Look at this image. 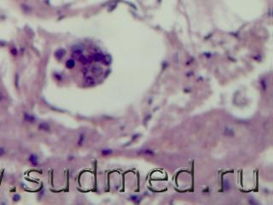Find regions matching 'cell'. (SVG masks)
Wrapping results in <instances>:
<instances>
[{
  "label": "cell",
  "mask_w": 273,
  "mask_h": 205,
  "mask_svg": "<svg viewBox=\"0 0 273 205\" xmlns=\"http://www.w3.org/2000/svg\"><path fill=\"white\" fill-rule=\"evenodd\" d=\"M28 161L33 167H38L39 162H38V157L36 154H31L28 157Z\"/></svg>",
  "instance_id": "cell-1"
},
{
  "label": "cell",
  "mask_w": 273,
  "mask_h": 205,
  "mask_svg": "<svg viewBox=\"0 0 273 205\" xmlns=\"http://www.w3.org/2000/svg\"><path fill=\"white\" fill-rule=\"evenodd\" d=\"M23 118H24V121H25V122H29V123H34L37 121V118L34 116V115H31V114H29V113H27V112L24 113Z\"/></svg>",
  "instance_id": "cell-2"
},
{
  "label": "cell",
  "mask_w": 273,
  "mask_h": 205,
  "mask_svg": "<svg viewBox=\"0 0 273 205\" xmlns=\"http://www.w3.org/2000/svg\"><path fill=\"white\" fill-rule=\"evenodd\" d=\"M38 129L40 131H44V132H50L51 131V126L45 122H41L38 125Z\"/></svg>",
  "instance_id": "cell-3"
},
{
  "label": "cell",
  "mask_w": 273,
  "mask_h": 205,
  "mask_svg": "<svg viewBox=\"0 0 273 205\" xmlns=\"http://www.w3.org/2000/svg\"><path fill=\"white\" fill-rule=\"evenodd\" d=\"M103 54L102 53H95L93 56H92V60L95 62H102L103 59Z\"/></svg>",
  "instance_id": "cell-4"
},
{
  "label": "cell",
  "mask_w": 273,
  "mask_h": 205,
  "mask_svg": "<svg viewBox=\"0 0 273 205\" xmlns=\"http://www.w3.org/2000/svg\"><path fill=\"white\" fill-rule=\"evenodd\" d=\"M65 52H66V51H65V50H63V49H59V50H57V51L55 52V57H56L57 59H59V60H60V59L62 58V57H64Z\"/></svg>",
  "instance_id": "cell-5"
},
{
  "label": "cell",
  "mask_w": 273,
  "mask_h": 205,
  "mask_svg": "<svg viewBox=\"0 0 273 205\" xmlns=\"http://www.w3.org/2000/svg\"><path fill=\"white\" fill-rule=\"evenodd\" d=\"M72 56H73V58L78 59V60H79V59L80 58V57L83 56V54H82V51H81V50H77V49H75V50H74V51H73V55H72Z\"/></svg>",
  "instance_id": "cell-6"
},
{
  "label": "cell",
  "mask_w": 273,
  "mask_h": 205,
  "mask_svg": "<svg viewBox=\"0 0 273 205\" xmlns=\"http://www.w3.org/2000/svg\"><path fill=\"white\" fill-rule=\"evenodd\" d=\"M85 85H94L95 84V80L91 77V76H87V77L85 78Z\"/></svg>",
  "instance_id": "cell-7"
},
{
  "label": "cell",
  "mask_w": 273,
  "mask_h": 205,
  "mask_svg": "<svg viewBox=\"0 0 273 205\" xmlns=\"http://www.w3.org/2000/svg\"><path fill=\"white\" fill-rule=\"evenodd\" d=\"M75 66V61L73 59H68V61L66 62V67L68 68H73V67Z\"/></svg>",
  "instance_id": "cell-8"
},
{
  "label": "cell",
  "mask_w": 273,
  "mask_h": 205,
  "mask_svg": "<svg viewBox=\"0 0 273 205\" xmlns=\"http://www.w3.org/2000/svg\"><path fill=\"white\" fill-rule=\"evenodd\" d=\"M111 61H112V59H111V57L109 55H104L103 56V61H102V62L104 63V64L106 65H109L111 63Z\"/></svg>",
  "instance_id": "cell-9"
},
{
  "label": "cell",
  "mask_w": 273,
  "mask_h": 205,
  "mask_svg": "<svg viewBox=\"0 0 273 205\" xmlns=\"http://www.w3.org/2000/svg\"><path fill=\"white\" fill-rule=\"evenodd\" d=\"M79 62H80L81 63H83V64H88V63L91 62V59L88 58V57H84V55H83L82 57H81L79 59Z\"/></svg>",
  "instance_id": "cell-10"
},
{
  "label": "cell",
  "mask_w": 273,
  "mask_h": 205,
  "mask_svg": "<svg viewBox=\"0 0 273 205\" xmlns=\"http://www.w3.org/2000/svg\"><path fill=\"white\" fill-rule=\"evenodd\" d=\"M140 154H144V155H148V156H153L154 152L153 150H148V149H145V150H142L141 151H139Z\"/></svg>",
  "instance_id": "cell-11"
},
{
  "label": "cell",
  "mask_w": 273,
  "mask_h": 205,
  "mask_svg": "<svg viewBox=\"0 0 273 205\" xmlns=\"http://www.w3.org/2000/svg\"><path fill=\"white\" fill-rule=\"evenodd\" d=\"M112 153H113V150H111V149H103V150H102V155H103V156H109V155H110Z\"/></svg>",
  "instance_id": "cell-12"
},
{
  "label": "cell",
  "mask_w": 273,
  "mask_h": 205,
  "mask_svg": "<svg viewBox=\"0 0 273 205\" xmlns=\"http://www.w3.org/2000/svg\"><path fill=\"white\" fill-rule=\"evenodd\" d=\"M91 71L95 73V74H99V73H101L102 69H101V68L98 66H93L91 68Z\"/></svg>",
  "instance_id": "cell-13"
},
{
  "label": "cell",
  "mask_w": 273,
  "mask_h": 205,
  "mask_svg": "<svg viewBox=\"0 0 273 205\" xmlns=\"http://www.w3.org/2000/svg\"><path fill=\"white\" fill-rule=\"evenodd\" d=\"M85 137L84 134H80V136H79V140H78V144L79 145L83 144L85 141Z\"/></svg>",
  "instance_id": "cell-14"
},
{
  "label": "cell",
  "mask_w": 273,
  "mask_h": 205,
  "mask_svg": "<svg viewBox=\"0 0 273 205\" xmlns=\"http://www.w3.org/2000/svg\"><path fill=\"white\" fill-rule=\"evenodd\" d=\"M20 200H21V196L19 194L14 195V197H13V201H14V202H18V201H20Z\"/></svg>",
  "instance_id": "cell-15"
},
{
  "label": "cell",
  "mask_w": 273,
  "mask_h": 205,
  "mask_svg": "<svg viewBox=\"0 0 273 205\" xmlns=\"http://www.w3.org/2000/svg\"><path fill=\"white\" fill-rule=\"evenodd\" d=\"M5 153H6V150H5L3 147L0 146V157L1 156H3L5 155Z\"/></svg>",
  "instance_id": "cell-16"
},
{
  "label": "cell",
  "mask_w": 273,
  "mask_h": 205,
  "mask_svg": "<svg viewBox=\"0 0 273 205\" xmlns=\"http://www.w3.org/2000/svg\"><path fill=\"white\" fill-rule=\"evenodd\" d=\"M224 184H224V187H225V189L228 190L230 188V182H229V180H225V181H224Z\"/></svg>",
  "instance_id": "cell-17"
},
{
  "label": "cell",
  "mask_w": 273,
  "mask_h": 205,
  "mask_svg": "<svg viewBox=\"0 0 273 205\" xmlns=\"http://www.w3.org/2000/svg\"><path fill=\"white\" fill-rule=\"evenodd\" d=\"M11 53H12L13 56H16V55H17V51H16V48H12V49H11Z\"/></svg>",
  "instance_id": "cell-18"
},
{
  "label": "cell",
  "mask_w": 273,
  "mask_h": 205,
  "mask_svg": "<svg viewBox=\"0 0 273 205\" xmlns=\"http://www.w3.org/2000/svg\"><path fill=\"white\" fill-rule=\"evenodd\" d=\"M3 100H4V95H3V92L0 91V102L3 101Z\"/></svg>",
  "instance_id": "cell-19"
},
{
  "label": "cell",
  "mask_w": 273,
  "mask_h": 205,
  "mask_svg": "<svg viewBox=\"0 0 273 205\" xmlns=\"http://www.w3.org/2000/svg\"><path fill=\"white\" fill-rule=\"evenodd\" d=\"M137 198V197H135V196H132V197H131V200H133V201H136Z\"/></svg>",
  "instance_id": "cell-20"
}]
</instances>
